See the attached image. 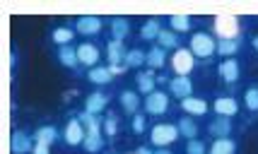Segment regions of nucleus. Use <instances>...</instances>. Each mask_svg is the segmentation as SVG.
Returning a JSON list of instances; mask_svg holds the SVG:
<instances>
[{
  "label": "nucleus",
  "instance_id": "nucleus-7",
  "mask_svg": "<svg viewBox=\"0 0 258 154\" xmlns=\"http://www.w3.org/2000/svg\"><path fill=\"white\" fill-rule=\"evenodd\" d=\"M10 144H12V152L15 154H32L34 147H36V142H32V137L22 130H17L15 135H12Z\"/></svg>",
  "mask_w": 258,
  "mask_h": 154
},
{
  "label": "nucleus",
  "instance_id": "nucleus-1",
  "mask_svg": "<svg viewBox=\"0 0 258 154\" xmlns=\"http://www.w3.org/2000/svg\"><path fill=\"white\" fill-rule=\"evenodd\" d=\"M179 125H171V123H159V125H155L152 128V132H150V140H152V144H157V147H167V144L176 142L179 140Z\"/></svg>",
  "mask_w": 258,
  "mask_h": 154
},
{
  "label": "nucleus",
  "instance_id": "nucleus-25",
  "mask_svg": "<svg viewBox=\"0 0 258 154\" xmlns=\"http://www.w3.org/2000/svg\"><path fill=\"white\" fill-rule=\"evenodd\" d=\"M121 104H123L125 111L135 113V111L140 109V97L135 92H131V89H125V92H121Z\"/></svg>",
  "mask_w": 258,
  "mask_h": 154
},
{
  "label": "nucleus",
  "instance_id": "nucleus-27",
  "mask_svg": "<svg viewBox=\"0 0 258 154\" xmlns=\"http://www.w3.org/2000/svg\"><path fill=\"white\" fill-rule=\"evenodd\" d=\"M176 125H179V132H181V135H186L188 140H193V137L198 135V125H196V123H193L188 116H183V118H181Z\"/></svg>",
  "mask_w": 258,
  "mask_h": 154
},
{
  "label": "nucleus",
  "instance_id": "nucleus-16",
  "mask_svg": "<svg viewBox=\"0 0 258 154\" xmlns=\"http://www.w3.org/2000/svg\"><path fill=\"white\" fill-rule=\"evenodd\" d=\"M135 82H138V92L145 94V97H150V94L155 92V82H157V80L152 75V70H147V72H138Z\"/></svg>",
  "mask_w": 258,
  "mask_h": 154
},
{
  "label": "nucleus",
  "instance_id": "nucleus-32",
  "mask_svg": "<svg viewBox=\"0 0 258 154\" xmlns=\"http://www.w3.org/2000/svg\"><path fill=\"white\" fill-rule=\"evenodd\" d=\"M143 63H147V53H143L140 48H133V51H128L125 65H128V67H140Z\"/></svg>",
  "mask_w": 258,
  "mask_h": 154
},
{
  "label": "nucleus",
  "instance_id": "nucleus-5",
  "mask_svg": "<svg viewBox=\"0 0 258 154\" xmlns=\"http://www.w3.org/2000/svg\"><path fill=\"white\" fill-rule=\"evenodd\" d=\"M85 137H87V130H85V125H82V121H80V118H75V121H70L66 125V132H63V140H66V144H70V147H78V144L85 142Z\"/></svg>",
  "mask_w": 258,
  "mask_h": 154
},
{
  "label": "nucleus",
  "instance_id": "nucleus-38",
  "mask_svg": "<svg viewBox=\"0 0 258 154\" xmlns=\"http://www.w3.org/2000/svg\"><path fill=\"white\" fill-rule=\"evenodd\" d=\"M32 154H48V147H46V144H36Z\"/></svg>",
  "mask_w": 258,
  "mask_h": 154
},
{
  "label": "nucleus",
  "instance_id": "nucleus-17",
  "mask_svg": "<svg viewBox=\"0 0 258 154\" xmlns=\"http://www.w3.org/2000/svg\"><path fill=\"white\" fill-rule=\"evenodd\" d=\"M181 109L186 111L188 116H203L208 111V104L203 99H198V97H188V99L181 101Z\"/></svg>",
  "mask_w": 258,
  "mask_h": 154
},
{
  "label": "nucleus",
  "instance_id": "nucleus-39",
  "mask_svg": "<svg viewBox=\"0 0 258 154\" xmlns=\"http://www.w3.org/2000/svg\"><path fill=\"white\" fill-rule=\"evenodd\" d=\"M251 44H253V48L258 51V36H253V41H251Z\"/></svg>",
  "mask_w": 258,
  "mask_h": 154
},
{
  "label": "nucleus",
  "instance_id": "nucleus-2",
  "mask_svg": "<svg viewBox=\"0 0 258 154\" xmlns=\"http://www.w3.org/2000/svg\"><path fill=\"white\" fill-rule=\"evenodd\" d=\"M191 51L196 58H210V55L217 51V44H215V39L210 34L196 32L191 39Z\"/></svg>",
  "mask_w": 258,
  "mask_h": 154
},
{
  "label": "nucleus",
  "instance_id": "nucleus-24",
  "mask_svg": "<svg viewBox=\"0 0 258 154\" xmlns=\"http://www.w3.org/2000/svg\"><path fill=\"white\" fill-rule=\"evenodd\" d=\"M51 39H53L58 46H70V41L75 39V34H73V29H70V27H58V29H53Z\"/></svg>",
  "mask_w": 258,
  "mask_h": 154
},
{
  "label": "nucleus",
  "instance_id": "nucleus-14",
  "mask_svg": "<svg viewBox=\"0 0 258 154\" xmlns=\"http://www.w3.org/2000/svg\"><path fill=\"white\" fill-rule=\"evenodd\" d=\"M229 132H232V121H229L227 116H217V118L210 123V135H215V140L227 137Z\"/></svg>",
  "mask_w": 258,
  "mask_h": 154
},
{
  "label": "nucleus",
  "instance_id": "nucleus-13",
  "mask_svg": "<svg viewBox=\"0 0 258 154\" xmlns=\"http://www.w3.org/2000/svg\"><path fill=\"white\" fill-rule=\"evenodd\" d=\"M236 111H239V104H236L232 97H220V99H215V113L217 116H234Z\"/></svg>",
  "mask_w": 258,
  "mask_h": 154
},
{
  "label": "nucleus",
  "instance_id": "nucleus-12",
  "mask_svg": "<svg viewBox=\"0 0 258 154\" xmlns=\"http://www.w3.org/2000/svg\"><path fill=\"white\" fill-rule=\"evenodd\" d=\"M106 104H109V97H106V94H101V92H94V94H90V97L85 99V111L97 116L99 111L106 109Z\"/></svg>",
  "mask_w": 258,
  "mask_h": 154
},
{
  "label": "nucleus",
  "instance_id": "nucleus-11",
  "mask_svg": "<svg viewBox=\"0 0 258 154\" xmlns=\"http://www.w3.org/2000/svg\"><path fill=\"white\" fill-rule=\"evenodd\" d=\"M220 77L229 82V85H234L236 80H239V63H236L234 58H227L220 63Z\"/></svg>",
  "mask_w": 258,
  "mask_h": 154
},
{
  "label": "nucleus",
  "instance_id": "nucleus-29",
  "mask_svg": "<svg viewBox=\"0 0 258 154\" xmlns=\"http://www.w3.org/2000/svg\"><path fill=\"white\" fill-rule=\"evenodd\" d=\"M159 32H162L159 22H157V20H150V22L143 24V29H140V36H143L145 41H150V39H157Z\"/></svg>",
  "mask_w": 258,
  "mask_h": 154
},
{
  "label": "nucleus",
  "instance_id": "nucleus-23",
  "mask_svg": "<svg viewBox=\"0 0 258 154\" xmlns=\"http://www.w3.org/2000/svg\"><path fill=\"white\" fill-rule=\"evenodd\" d=\"M236 144L234 140H229V137H220V140H215L213 147H210V154H234Z\"/></svg>",
  "mask_w": 258,
  "mask_h": 154
},
{
  "label": "nucleus",
  "instance_id": "nucleus-41",
  "mask_svg": "<svg viewBox=\"0 0 258 154\" xmlns=\"http://www.w3.org/2000/svg\"><path fill=\"white\" fill-rule=\"evenodd\" d=\"M135 154H138V152H135Z\"/></svg>",
  "mask_w": 258,
  "mask_h": 154
},
{
  "label": "nucleus",
  "instance_id": "nucleus-31",
  "mask_svg": "<svg viewBox=\"0 0 258 154\" xmlns=\"http://www.w3.org/2000/svg\"><path fill=\"white\" fill-rule=\"evenodd\" d=\"M169 24L176 32H188L191 29V17L188 15H174V17H169Z\"/></svg>",
  "mask_w": 258,
  "mask_h": 154
},
{
  "label": "nucleus",
  "instance_id": "nucleus-30",
  "mask_svg": "<svg viewBox=\"0 0 258 154\" xmlns=\"http://www.w3.org/2000/svg\"><path fill=\"white\" fill-rule=\"evenodd\" d=\"M236 48H239V39H220V44H217V53L225 55V60H227V55L236 53Z\"/></svg>",
  "mask_w": 258,
  "mask_h": 154
},
{
  "label": "nucleus",
  "instance_id": "nucleus-21",
  "mask_svg": "<svg viewBox=\"0 0 258 154\" xmlns=\"http://www.w3.org/2000/svg\"><path fill=\"white\" fill-rule=\"evenodd\" d=\"M87 80L94 82V85H106V82H111L113 80V70L111 67H92Z\"/></svg>",
  "mask_w": 258,
  "mask_h": 154
},
{
  "label": "nucleus",
  "instance_id": "nucleus-28",
  "mask_svg": "<svg viewBox=\"0 0 258 154\" xmlns=\"http://www.w3.org/2000/svg\"><path fill=\"white\" fill-rule=\"evenodd\" d=\"M167 63V53H164V48H152L150 53H147V65L150 67H162Z\"/></svg>",
  "mask_w": 258,
  "mask_h": 154
},
{
  "label": "nucleus",
  "instance_id": "nucleus-26",
  "mask_svg": "<svg viewBox=\"0 0 258 154\" xmlns=\"http://www.w3.org/2000/svg\"><path fill=\"white\" fill-rule=\"evenodd\" d=\"M157 44L159 48H176L179 46V39H176V34L169 32V29H162L157 36Z\"/></svg>",
  "mask_w": 258,
  "mask_h": 154
},
{
  "label": "nucleus",
  "instance_id": "nucleus-6",
  "mask_svg": "<svg viewBox=\"0 0 258 154\" xmlns=\"http://www.w3.org/2000/svg\"><path fill=\"white\" fill-rule=\"evenodd\" d=\"M167 109H169V97L164 92H157V89H155L145 99V111L150 116H162Z\"/></svg>",
  "mask_w": 258,
  "mask_h": 154
},
{
  "label": "nucleus",
  "instance_id": "nucleus-33",
  "mask_svg": "<svg viewBox=\"0 0 258 154\" xmlns=\"http://www.w3.org/2000/svg\"><path fill=\"white\" fill-rule=\"evenodd\" d=\"M82 147H85L87 152H99L101 147H104V137H101V135H87Z\"/></svg>",
  "mask_w": 258,
  "mask_h": 154
},
{
  "label": "nucleus",
  "instance_id": "nucleus-40",
  "mask_svg": "<svg viewBox=\"0 0 258 154\" xmlns=\"http://www.w3.org/2000/svg\"><path fill=\"white\" fill-rule=\"evenodd\" d=\"M155 154H171V152H167V149H159V152H155Z\"/></svg>",
  "mask_w": 258,
  "mask_h": 154
},
{
  "label": "nucleus",
  "instance_id": "nucleus-35",
  "mask_svg": "<svg viewBox=\"0 0 258 154\" xmlns=\"http://www.w3.org/2000/svg\"><path fill=\"white\" fill-rule=\"evenodd\" d=\"M186 154H205V142H201V140H188Z\"/></svg>",
  "mask_w": 258,
  "mask_h": 154
},
{
  "label": "nucleus",
  "instance_id": "nucleus-3",
  "mask_svg": "<svg viewBox=\"0 0 258 154\" xmlns=\"http://www.w3.org/2000/svg\"><path fill=\"white\" fill-rule=\"evenodd\" d=\"M171 67L179 77H186L196 67V55L191 48H176V53L171 55Z\"/></svg>",
  "mask_w": 258,
  "mask_h": 154
},
{
  "label": "nucleus",
  "instance_id": "nucleus-15",
  "mask_svg": "<svg viewBox=\"0 0 258 154\" xmlns=\"http://www.w3.org/2000/svg\"><path fill=\"white\" fill-rule=\"evenodd\" d=\"M56 140H58V130L53 125H41L39 130L34 132V142L36 144H46L48 147V144H53Z\"/></svg>",
  "mask_w": 258,
  "mask_h": 154
},
{
  "label": "nucleus",
  "instance_id": "nucleus-18",
  "mask_svg": "<svg viewBox=\"0 0 258 154\" xmlns=\"http://www.w3.org/2000/svg\"><path fill=\"white\" fill-rule=\"evenodd\" d=\"M80 121H82V125H85V130H87V135H101V128H104V121H99L94 113H80Z\"/></svg>",
  "mask_w": 258,
  "mask_h": 154
},
{
  "label": "nucleus",
  "instance_id": "nucleus-22",
  "mask_svg": "<svg viewBox=\"0 0 258 154\" xmlns=\"http://www.w3.org/2000/svg\"><path fill=\"white\" fill-rule=\"evenodd\" d=\"M128 32H131V24H128V20H111V36L113 41H123L125 36H128Z\"/></svg>",
  "mask_w": 258,
  "mask_h": 154
},
{
  "label": "nucleus",
  "instance_id": "nucleus-20",
  "mask_svg": "<svg viewBox=\"0 0 258 154\" xmlns=\"http://www.w3.org/2000/svg\"><path fill=\"white\" fill-rule=\"evenodd\" d=\"M125 58H128V51H125L123 41H111L109 44V60H111V65H121V63H125Z\"/></svg>",
  "mask_w": 258,
  "mask_h": 154
},
{
  "label": "nucleus",
  "instance_id": "nucleus-10",
  "mask_svg": "<svg viewBox=\"0 0 258 154\" xmlns=\"http://www.w3.org/2000/svg\"><path fill=\"white\" fill-rule=\"evenodd\" d=\"M75 29H78L80 34H85V36L97 34L101 29V20H99V17H94V15H85V17H80V20H78Z\"/></svg>",
  "mask_w": 258,
  "mask_h": 154
},
{
  "label": "nucleus",
  "instance_id": "nucleus-9",
  "mask_svg": "<svg viewBox=\"0 0 258 154\" xmlns=\"http://www.w3.org/2000/svg\"><path fill=\"white\" fill-rule=\"evenodd\" d=\"M78 58L82 65H90V67H97V60H99V48L92 44H82L78 46Z\"/></svg>",
  "mask_w": 258,
  "mask_h": 154
},
{
  "label": "nucleus",
  "instance_id": "nucleus-19",
  "mask_svg": "<svg viewBox=\"0 0 258 154\" xmlns=\"http://www.w3.org/2000/svg\"><path fill=\"white\" fill-rule=\"evenodd\" d=\"M58 60H60V65L75 67L80 63L78 48H73V46H60V48H58Z\"/></svg>",
  "mask_w": 258,
  "mask_h": 154
},
{
  "label": "nucleus",
  "instance_id": "nucleus-8",
  "mask_svg": "<svg viewBox=\"0 0 258 154\" xmlns=\"http://www.w3.org/2000/svg\"><path fill=\"white\" fill-rule=\"evenodd\" d=\"M169 89H171V94H174V97H179L181 101L188 99V97L193 94V85H191V80H188V77H174V80L169 82Z\"/></svg>",
  "mask_w": 258,
  "mask_h": 154
},
{
  "label": "nucleus",
  "instance_id": "nucleus-36",
  "mask_svg": "<svg viewBox=\"0 0 258 154\" xmlns=\"http://www.w3.org/2000/svg\"><path fill=\"white\" fill-rule=\"evenodd\" d=\"M104 135H109V137L116 135V118H113V116L104 118Z\"/></svg>",
  "mask_w": 258,
  "mask_h": 154
},
{
  "label": "nucleus",
  "instance_id": "nucleus-4",
  "mask_svg": "<svg viewBox=\"0 0 258 154\" xmlns=\"http://www.w3.org/2000/svg\"><path fill=\"white\" fill-rule=\"evenodd\" d=\"M215 34L220 39H236L239 36V20L234 15H217L215 17Z\"/></svg>",
  "mask_w": 258,
  "mask_h": 154
},
{
  "label": "nucleus",
  "instance_id": "nucleus-37",
  "mask_svg": "<svg viewBox=\"0 0 258 154\" xmlns=\"http://www.w3.org/2000/svg\"><path fill=\"white\" fill-rule=\"evenodd\" d=\"M133 130H135V132H143V130H145V118H143V116H135Z\"/></svg>",
  "mask_w": 258,
  "mask_h": 154
},
{
  "label": "nucleus",
  "instance_id": "nucleus-34",
  "mask_svg": "<svg viewBox=\"0 0 258 154\" xmlns=\"http://www.w3.org/2000/svg\"><path fill=\"white\" fill-rule=\"evenodd\" d=\"M244 101H246V109L248 111H258V87L246 89V97H244Z\"/></svg>",
  "mask_w": 258,
  "mask_h": 154
}]
</instances>
